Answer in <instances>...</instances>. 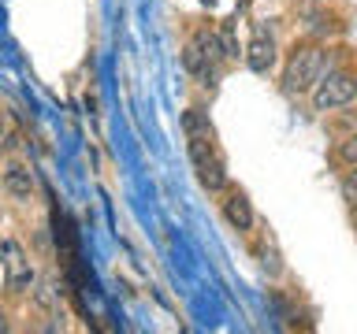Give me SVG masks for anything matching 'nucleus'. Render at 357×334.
<instances>
[{
  "instance_id": "obj_11",
  "label": "nucleus",
  "mask_w": 357,
  "mask_h": 334,
  "mask_svg": "<svg viewBox=\"0 0 357 334\" xmlns=\"http://www.w3.org/2000/svg\"><path fill=\"white\" fill-rule=\"evenodd\" d=\"M223 49H227V56H238V45H234V33L223 30Z\"/></svg>"
},
{
  "instance_id": "obj_6",
  "label": "nucleus",
  "mask_w": 357,
  "mask_h": 334,
  "mask_svg": "<svg viewBox=\"0 0 357 334\" xmlns=\"http://www.w3.org/2000/svg\"><path fill=\"white\" fill-rule=\"evenodd\" d=\"M223 212H227V219H231L238 230H250V227H253V208H250V200H245L242 193H234L227 205H223Z\"/></svg>"
},
{
  "instance_id": "obj_13",
  "label": "nucleus",
  "mask_w": 357,
  "mask_h": 334,
  "mask_svg": "<svg viewBox=\"0 0 357 334\" xmlns=\"http://www.w3.org/2000/svg\"><path fill=\"white\" fill-rule=\"evenodd\" d=\"M0 141H4V122H0Z\"/></svg>"
},
{
  "instance_id": "obj_10",
  "label": "nucleus",
  "mask_w": 357,
  "mask_h": 334,
  "mask_svg": "<svg viewBox=\"0 0 357 334\" xmlns=\"http://www.w3.org/2000/svg\"><path fill=\"white\" fill-rule=\"evenodd\" d=\"M342 156H346V160H350V164H357V134H354V138L342 145Z\"/></svg>"
},
{
  "instance_id": "obj_1",
  "label": "nucleus",
  "mask_w": 357,
  "mask_h": 334,
  "mask_svg": "<svg viewBox=\"0 0 357 334\" xmlns=\"http://www.w3.org/2000/svg\"><path fill=\"white\" fill-rule=\"evenodd\" d=\"M324 63H328V52L324 49H301L290 56L287 63V74H283V86L290 89V93H305V89H312L324 78Z\"/></svg>"
},
{
  "instance_id": "obj_9",
  "label": "nucleus",
  "mask_w": 357,
  "mask_h": 334,
  "mask_svg": "<svg viewBox=\"0 0 357 334\" xmlns=\"http://www.w3.org/2000/svg\"><path fill=\"white\" fill-rule=\"evenodd\" d=\"M342 197H346V200H357V167H354L350 175H346V182H342Z\"/></svg>"
},
{
  "instance_id": "obj_12",
  "label": "nucleus",
  "mask_w": 357,
  "mask_h": 334,
  "mask_svg": "<svg viewBox=\"0 0 357 334\" xmlns=\"http://www.w3.org/2000/svg\"><path fill=\"white\" fill-rule=\"evenodd\" d=\"M0 331H8V319L4 316H0Z\"/></svg>"
},
{
  "instance_id": "obj_7",
  "label": "nucleus",
  "mask_w": 357,
  "mask_h": 334,
  "mask_svg": "<svg viewBox=\"0 0 357 334\" xmlns=\"http://www.w3.org/2000/svg\"><path fill=\"white\" fill-rule=\"evenodd\" d=\"M183 127H186L190 138H197V134H208V119L201 116V111H186V116H183Z\"/></svg>"
},
{
  "instance_id": "obj_4",
  "label": "nucleus",
  "mask_w": 357,
  "mask_h": 334,
  "mask_svg": "<svg viewBox=\"0 0 357 334\" xmlns=\"http://www.w3.org/2000/svg\"><path fill=\"white\" fill-rule=\"evenodd\" d=\"M245 63H250L253 71H268V67L275 63V41L264 26L253 30V41H250V49H245Z\"/></svg>"
},
{
  "instance_id": "obj_8",
  "label": "nucleus",
  "mask_w": 357,
  "mask_h": 334,
  "mask_svg": "<svg viewBox=\"0 0 357 334\" xmlns=\"http://www.w3.org/2000/svg\"><path fill=\"white\" fill-rule=\"evenodd\" d=\"M197 171H201V182H205L208 189H220V186H223V171H220L216 160L205 164V167H197Z\"/></svg>"
},
{
  "instance_id": "obj_3",
  "label": "nucleus",
  "mask_w": 357,
  "mask_h": 334,
  "mask_svg": "<svg viewBox=\"0 0 357 334\" xmlns=\"http://www.w3.org/2000/svg\"><path fill=\"white\" fill-rule=\"evenodd\" d=\"M4 275H8V286L11 289H26L33 283V271H30V260L26 253H22L19 241H4Z\"/></svg>"
},
{
  "instance_id": "obj_5",
  "label": "nucleus",
  "mask_w": 357,
  "mask_h": 334,
  "mask_svg": "<svg viewBox=\"0 0 357 334\" xmlns=\"http://www.w3.org/2000/svg\"><path fill=\"white\" fill-rule=\"evenodd\" d=\"M4 186H8L11 197H30V193H33V175L26 171V167L11 164L8 171H4Z\"/></svg>"
},
{
  "instance_id": "obj_2",
  "label": "nucleus",
  "mask_w": 357,
  "mask_h": 334,
  "mask_svg": "<svg viewBox=\"0 0 357 334\" xmlns=\"http://www.w3.org/2000/svg\"><path fill=\"white\" fill-rule=\"evenodd\" d=\"M354 97H357V78L346 74V71H335V74H328V78H320V82H317L312 104H317V111H328V108L350 104Z\"/></svg>"
}]
</instances>
